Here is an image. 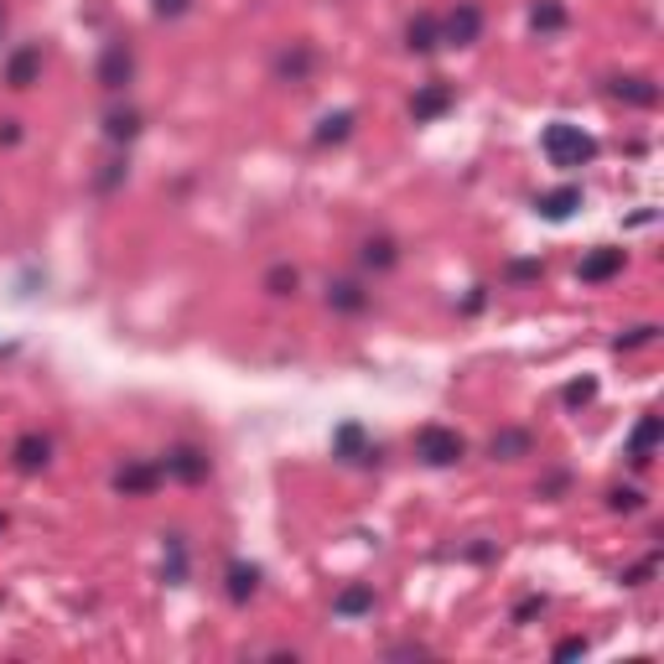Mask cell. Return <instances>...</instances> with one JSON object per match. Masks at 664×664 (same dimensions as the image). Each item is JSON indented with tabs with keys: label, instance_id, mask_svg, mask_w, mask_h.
<instances>
[{
	"label": "cell",
	"instance_id": "1",
	"mask_svg": "<svg viewBox=\"0 0 664 664\" xmlns=\"http://www.w3.org/2000/svg\"><path fill=\"white\" fill-rule=\"evenodd\" d=\"M540 151H546L550 166H561V171H576V166H592L602 145H597L592 130H582V125H571V119H550L546 136H540Z\"/></svg>",
	"mask_w": 664,
	"mask_h": 664
},
{
	"label": "cell",
	"instance_id": "2",
	"mask_svg": "<svg viewBox=\"0 0 664 664\" xmlns=\"http://www.w3.org/2000/svg\"><path fill=\"white\" fill-rule=\"evenodd\" d=\"M410 451H416V462L421 468H457L462 457H468V436L457 426H442V421H426V426H416V436H410Z\"/></svg>",
	"mask_w": 664,
	"mask_h": 664
},
{
	"label": "cell",
	"instance_id": "3",
	"mask_svg": "<svg viewBox=\"0 0 664 664\" xmlns=\"http://www.w3.org/2000/svg\"><path fill=\"white\" fill-rule=\"evenodd\" d=\"M317 68H322V52H317V42H307V37L281 42L276 58H270V78L285 84V89H307L311 78H317Z\"/></svg>",
	"mask_w": 664,
	"mask_h": 664
},
{
	"label": "cell",
	"instance_id": "4",
	"mask_svg": "<svg viewBox=\"0 0 664 664\" xmlns=\"http://www.w3.org/2000/svg\"><path fill=\"white\" fill-rule=\"evenodd\" d=\"M156 462H162V477L182 483V488H197V483L214 477V451L203 447V442H171Z\"/></svg>",
	"mask_w": 664,
	"mask_h": 664
},
{
	"label": "cell",
	"instance_id": "5",
	"mask_svg": "<svg viewBox=\"0 0 664 664\" xmlns=\"http://www.w3.org/2000/svg\"><path fill=\"white\" fill-rule=\"evenodd\" d=\"M42 73H48V48H42V42H22V48L5 52L0 84H5L11 94H26V89H37V84H42Z\"/></svg>",
	"mask_w": 664,
	"mask_h": 664
},
{
	"label": "cell",
	"instance_id": "6",
	"mask_svg": "<svg viewBox=\"0 0 664 664\" xmlns=\"http://www.w3.org/2000/svg\"><path fill=\"white\" fill-rule=\"evenodd\" d=\"M136 48L130 42H104V52H99V63H94V84L104 89V94H125L130 84H136Z\"/></svg>",
	"mask_w": 664,
	"mask_h": 664
},
{
	"label": "cell",
	"instance_id": "7",
	"mask_svg": "<svg viewBox=\"0 0 664 664\" xmlns=\"http://www.w3.org/2000/svg\"><path fill=\"white\" fill-rule=\"evenodd\" d=\"M483 26H488V11L477 0H457L447 16H442V48H477L483 42Z\"/></svg>",
	"mask_w": 664,
	"mask_h": 664
},
{
	"label": "cell",
	"instance_id": "8",
	"mask_svg": "<svg viewBox=\"0 0 664 664\" xmlns=\"http://www.w3.org/2000/svg\"><path fill=\"white\" fill-rule=\"evenodd\" d=\"M162 462L156 457H125L115 468V477H110V488H115L119 498H151L156 488H162Z\"/></svg>",
	"mask_w": 664,
	"mask_h": 664
},
{
	"label": "cell",
	"instance_id": "9",
	"mask_svg": "<svg viewBox=\"0 0 664 664\" xmlns=\"http://www.w3.org/2000/svg\"><path fill=\"white\" fill-rule=\"evenodd\" d=\"M332 457H337L343 468H380L384 447L369 442V431L358 426V421H343V426L332 431Z\"/></svg>",
	"mask_w": 664,
	"mask_h": 664
},
{
	"label": "cell",
	"instance_id": "10",
	"mask_svg": "<svg viewBox=\"0 0 664 664\" xmlns=\"http://www.w3.org/2000/svg\"><path fill=\"white\" fill-rule=\"evenodd\" d=\"M608 99H617L623 110H660V78L654 73H613L608 78Z\"/></svg>",
	"mask_w": 664,
	"mask_h": 664
},
{
	"label": "cell",
	"instance_id": "11",
	"mask_svg": "<svg viewBox=\"0 0 664 664\" xmlns=\"http://www.w3.org/2000/svg\"><path fill=\"white\" fill-rule=\"evenodd\" d=\"M322 302H328L332 317H363V311L374 307V291L358 281V276H332L322 285Z\"/></svg>",
	"mask_w": 664,
	"mask_h": 664
},
{
	"label": "cell",
	"instance_id": "12",
	"mask_svg": "<svg viewBox=\"0 0 664 664\" xmlns=\"http://www.w3.org/2000/svg\"><path fill=\"white\" fill-rule=\"evenodd\" d=\"M52 436L48 431H22L16 442H11V468L22 477H37V473H48L52 468Z\"/></svg>",
	"mask_w": 664,
	"mask_h": 664
},
{
	"label": "cell",
	"instance_id": "13",
	"mask_svg": "<svg viewBox=\"0 0 664 664\" xmlns=\"http://www.w3.org/2000/svg\"><path fill=\"white\" fill-rule=\"evenodd\" d=\"M660 442H664V416L660 410H643L639 416V426L628 431V447H623V457L634 462V468H654V451H660Z\"/></svg>",
	"mask_w": 664,
	"mask_h": 664
},
{
	"label": "cell",
	"instance_id": "14",
	"mask_svg": "<svg viewBox=\"0 0 664 664\" xmlns=\"http://www.w3.org/2000/svg\"><path fill=\"white\" fill-rule=\"evenodd\" d=\"M623 265H628V250H617V244H597V250H587L582 255V265H576V281L582 285H608L623 276Z\"/></svg>",
	"mask_w": 664,
	"mask_h": 664
},
{
	"label": "cell",
	"instance_id": "15",
	"mask_svg": "<svg viewBox=\"0 0 664 664\" xmlns=\"http://www.w3.org/2000/svg\"><path fill=\"white\" fill-rule=\"evenodd\" d=\"M400 260H405V250H400V239L395 234H363L358 239V270H363V276H390Z\"/></svg>",
	"mask_w": 664,
	"mask_h": 664
},
{
	"label": "cell",
	"instance_id": "16",
	"mask_svg": "<svg viewBox=\"0 0 664 664\" xmlns=\"http://www.w3.org/2000/svg\"><path fill=\"white\" fill-rule=\"evenodd\" d=\"M451 104H457V89H451L447 78H431V84H421V89L410 94V119H416V125H436Z\"/></svg>",
	"mask_w": 664,
	"mask_h": 664
},
{
	"label": "cell",
	"instance_id": "17",
	"mask_svg": "<svg viewBox=\"0 0 664 664\" xmlns=\"http://www.w3.org/2000/svg\"><path fill=\"white\" fill-rule=\"evenodd\" d=\"M400 42H405V52H416V58L442 52V16H436V11H416V16H405Z\"/></svg>",
	"mask_w": 664,
	"mask_h": 664
},
{
	"label": "cell",
	"instance_id": "18",
	"mask_svg": "<svg viewBox=\"0 0 664 664\" xmlns=\"http://www.w3.org/2000/svg\"><path fill=\"white\" fill-rule=\"evenodd\" d=\"M265 587V571L255 566V561H229L224 566V597L234 602V608H250L255 597H260Z\"/></svg>",
	"mask_w": 664,
	"mask_h": 664
},
{
	"label": "cell",
	"instance_id": "19",
	"mask_svg": "<svg viewBox=\"0 0 664 664\" xmlns=\"http://www.w3.org/2000/svg\"><path fill=\"white\" fill-rule=\"evenodd\" d=\"M483 451H488L494 462H524V457H535V431L529 426H498Z\"/></svg>",
	"mask_w": 664,
	"mask_h": 664
},
{
	"label": "cell",
	"instance_id": "20",
	"mask_svg": "<svg viewBox=\"0 0 664 664\" xmlns=\"http://www.w3.org/2000/svg\"><path fill=\"white\" fill-rule=\"evenodd\" d=\"M141 130H145V115L136 104H110V110H104V141L115 145V151H125Z\"/></svg>",
	"mask_w": 664,
	"mask_h": 664
},
{
	"label": "cell",
	"instance_id": "21",
	"mask_svg": "<svg viewBox=\"0 0 664 664\" xmlns=\"http://www.w3.org/2000/svg\"><path fill=\"white\" fill-rule=\"evenodd\" d=\"M374 608H380V592L369 582H354V587H343V592L332 597V617L337 623H358V617H369Z\"/></svg>",
	"mask_w": 664,
	"mask_h": 664
},
{
	"label": "cell",
	"instance_id": "22",
	"mask_svg": "<svg viewBox=\"0 0 664 664\" xmlns=\"http://www.w3.org/2000/svg\"><path fill=\"white\" fill-rule=\"evenodd\" d=\"M582 197H587V192L576 188V182H561V188H550L535 197V214L546 218V224H566V218L582 208Z\"/></svg>",
	"mask_w": 664,
	"mask_h": 664
},
{
	"label": "cell",
	"instance_id": "23",
	"mask_svg": "<svg viewBox=\"0 0 664 664\" xmlns=\"http://www.w3.org/2000/svg\"><path fill=\"white\" fill-rule=\"evenodd\" d=\"M566 26H571L566 0H535V5H529V31H535L540 42H550V37H561Z\"/></svg>",
	"mask_w": 664,
	"mask_h": 664
},
{
	"label": "cell",
	"instance_id": "24",
	"mask_svg": "<svg viewBox=\"0 0 664 664\" xmlns=\"http://www.w3.org/2000/svg\"><path fill=\"white\" fill-rule=\"evenodd\" d=\"M354 125H358V110H328V115L317 119V130H311V145H317V151L343 145L348 136H354Z\"/></svg>",
	"mask_w": 664,
	"mask_h": 664
},
{
	"label": "cell",
	"instance_id": "25",
	"mask_svg": "<svg viewBox=\"0 0 664 664\" xmlns=\"http://www.w3.org/2000/svg\"><path fill=\"white\" fill-rule=\"evenodd\" d=\"M260 291L265 296H276V302H296V296H302V270H296L291 260H276L260 276Z\"/></svg>",
	"mask_w": 664,
	"mask_h": 664
},
{
	"label": "cell",
	"instance_id": "26",
	"mask_svg": "<svg viewBox=\"0 0 664 664\" xmlns=\"http://www.w3.org/2000/svg\"><path fill=\"white\" fill-rule=\"evenodd\" d=\"M162 540H166L162 582L166 587H182V582H188V540H182V535H162Z\"/></svg>",
	"mask_w": 664,
	"mask_h": 664
},
{
	"label": "cell",
	"instance_id": "27",
	"mask_svg": "<svg viewBox=\"0 0 664 664\" xmlns=\"http://www.w3.org/2000/svg\"><path fill=\"white\" fill-rule=\"evenodd\" d=\"M125 182H130V156H125V151H119V156H110V162L94 171V192H99V197H115Z\"/></svg>",
	"mask_w": 664,
	"mask_h": 664
},
{
	"label": "cell",
	"instance_id": "28",
	"mask_svg": "<svg viewBox=\"0 0 664 664\" xmlns=\"http://www.w3.org/2000/svg\"><path fill=\"white\" fill-rule=\"evenodd\" d=\"M608 514H643V503H649V494H643L639 483H628V488H608Z\"/></svg>",
	"mask_w": 664,
	"mask_h": 664
},
{
	"label": "cell",
	"instance_id": "29",
	"mask_svg": "<svg viewBox=\"0 0 664 664\" xmlns=\"http://www.w3.org/2000/svg\"><path fill=\"white\" fill-rule=\"evenodd\" d=\"M660 337V322H639V328H628L623 337H613V348L617 354H634V348H649Z\"/></svg>",
	"mask_w": 664,
	"mask_h": 664
},
{
	"label": "cell",
	"instance_id": "30",
	"mask_svg": "<svg viewBox=\"0 0 664 664\" xmlns=\"http://www.w3.org/2000/svg\"><path fill=\"white\" fill-rule=\"evenodd\" d=\"M546 276V260H509V270H503V281L509 285H529Z\"/></svg>",
	"mask_w": 664,
	"mask_h": 664
},
{
	"label": "cell",
	"instance_id": "31",
	"mask_svg": "<svg viewBox=\"0 0 664 664\" xmlns=\"http://www.w3.org/2000/svg\"><path fill=\"white\" fill-rule=\"evenodd\" d=\"M540 613H546V597H540V592H529V597H520V602H514V613H509V623H514V628H524L529 617H540Z\"/></svg>",
	"mask_w": 664,
	"mask_h": 664
},
{
	"label": "cell",
	"instance_id": "32",
	"mask_svg": "<svg viewBox=\"0 0 664 664\" xmlns=\"http://www.w3.org/2000/svg\"><path fill=\"white\" fill-rule=\"evenodd\" d=\"M561 400L576 410V405H592L597 400V380H571L566 390H561Z\"/></svg>",
	"mask_w": 664,
	"mask_h": 664
},
{
	"label": "cell",
	"instance_id": "33",
	"mask_svg": "<svg viewBox=\"0 0 664 664\" xmlns=\"http://www.w3.org/2000/svg\"><path fill=\"white\" fill-rule=\"evenodd\" d=\"M192 11V0H151V16L156 22H182Z\"/></svg>",
	"mask_w": 664,
	"mask_h": 664
},
{
	"label": "cell",
	"instance_id": "34",
	"mask_svg": "<svg viewBox=\"0 0 664 664\" xmlns=\"http://www.w3.org/2000/svg\"><path fill=\"white\" fill-rule=\"evenodd\" d=\"M649 576H654V556H649V561H639V566L623 571V587H643Z\"/></svg>",
	"mask_w": 664,
	"mask_h": 664
},
{
	"label": "cell",
	"instance_id": "35",
	"mask_svg": "<svg viewBox=\"0 0 664 664\" xmlns=\"http://www.w3.org/2000/svg\"><path fill=\"white\" fill-rule=\"evenodd\" d=\"M22 119H0V145H5V151H11V145H22Z\"/></svg>",
	"mask_w": 664,
	"mask_h": 664
},
{
	"label": "cell",
	"instance_id": "36",
	"mask_svg": "<svg viewBox=\"0 0 664 664\" xmlns=\"http://www.w3.org/2000/svg\"><path fill=\"white\" fill-rule=\"evenodd\" d=\"M566 488H571V477H566V473H556V477H546V483H540L535 494H540V498H561Z\"/></svg>",
	"mask_w": 664,
	"mask_h": 664
},
{
	"label": "cell",
	"instance_id": "37",
	"mask_svg": "<svg viewBox=\"0 0 664 664\" xmlns=\"http://www.w3.org/2000/svg\"><path fill=\"white\" fill-rule=\"evenodd\" d=\"M587 649H592L587 639H561L556 643V660H576V654H587Z\"/></svg>",
	"mask_w": 664,
	"mask_h": 664
},
{
	"label": "cell",
	"instance_id": "38",
	"mask_svg": "<svg viewBox=\"0 0 664 664\" xmlns=\"http://www.w3.org/2000/svg\"><path fill=\"white\" fill-rule=\"evenodd\" d=\"M5 26H11V5L0 0V37H5Z\"/></svg>",
	"mask_w": 664,
	"mask_h": 664
},
{
	"label": "cell",
	"instance_id": "39",
	"mask_svg": "<svg viewBox=\"0 0 664 664\" xmlns=\"http://www.w3.org/2000/svg\"><path fill=\"white\" fill-rule=\"evenodd\" d=\"M5 524H11V520H5V514H0V535H5Z\"/></svg>",
	"mask_w": 664,
	"mask_h": 664
}]
</instances>
